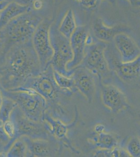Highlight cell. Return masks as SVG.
<instances>
[{"label": "cell", "mask_w": 140, "mask_h": 157, "mask_svg": "<svg viewBox=\"0 0 140 157\" xmlns=\"http://www.w3.org/2000/svg\"><path fill=\"white\" fill-rule=\"evenodd\" d=\"M42 72L32 41L11 45L0 64V86L7 91L21 88Z\"/></svg>", "instance_id": "obj_1"}, {"label": "cell", "mask_w": 140, "mask_h": 157, "mask_svg": "<svg viewBox=\"0 0 140 157\" xmlns=\"http://www.w3.org/2000/svg\"><path fill=\"white\" fill-rule=\"evenodd\" d=\"M53 69L51 65L39 75L29 79L21 88L32 89L39 93L46 101V112L53 117L62 120L66 113L64 106L72 93L61 89L53 78Z\"/></svg>", "instance_id": "obj_2"}, {"label": "cell", "mask_w": 140, "mask_h": 157, "mask_svg": "<svg viewBox=\"0 0 140 157\" xmlns=\"http://www.w3.org/2000/svg\"><path fill=\"white\" fill-rule=\"evenodd\" d=\"M1 89L3 95L13 100L25 116L35 121H43L47 104L41 95L27 88H20L11 91L1 87Z\"/></svg>", "instance_id": "obj_3"}, {"label": "cell", "mask_w": 140, "mask_h": 157, "mask_svg": "<svg viewBox=\"0 0 140 157\" xmlns=\"http://www.w3.org/2000/svg\"><path fill=\"white\" fill-rule=\"evenodd\" d=\"M43 20L41 16L30 11L12 20L3 29L9 44L11 46L32 41L36 29Z\"/></svg>", "instance_id": "obj_4"}, {"label": "cell", "mask_w": 140, "mask_h": 157, "mask_svg": "<svg viewBox=\"0 0 140 157\" xmlns=\"http://www.w3.org/2000/svg\"><path fill=\"white\" fill-rule=\"evenodd\" d=\"M50 36L53 50L50 65L56 71L68 77L72 76L74 69L70 71L66 68L67 64L72 60L73 58L70 39L63 36L58 29L53 28L52 25Z\"/></svg>", "instance_id": "obj_5"}, {"label": "cell", "mask_w": 140, "mask_h": 157, "mask_svg": "<svg viewBox=\"0 0 140 157\" xmlns=\"http://www.w3.org/2000/svg\"><path fill=\"white\" fill-rule=\"evenodd\" d=\"M106 44L98 40L87 45L83 60L80 64L97 77L100 81L110 72L109 63L105 56Z\"/></svg>", "instance_id": "obj_6"}, {"label": "cell", "mask_w": 140, "mask_h": 157, "mask_svg": "<svg viewBox=\"0 0 140 157\" xmlns=\"http://www.w3.org/2000/svg\"><path fill=\"white\" fill-rule=\"evenodd\" d=\"M10 120L16 127V138L25 136L33 139H55L44 121L31 120L25 116L18 106L12 113Z\"/></svg>", "instance_id": "obj_7"}, {"label": "cell", "mask_w": 140, "mask_h": 157, "mask_svg": "<svg viewBox=\"0 0 140 157\" xmlns=\"http://www.w3.org/2000/svg\"><path fill=\"white\" fill-rule=\"evenodd\" d=\"M51 21L43 20L36 29L32 39V46L37 55L42 71H44L50 65L53 56L50 30Z\"/></svg>", "instance_id": "obj_8"}, {"label": "cell", "mask_w": 140, "mask_h": 157, "mask_svg": "<svg viewBox=\"0 0 140 157\" xmlns=\"http://www.w3.org/2000/svg\"><path fill=\"white\" fill-rule=\"evenodd\" d=\"M100 95L103 105L112 112L118 113L129 107L126 95L113 84H104L100 81Z\"/></svg>", "instance_id": "obj_9"}, {"label": "cell", "mask_w": 140, "mask_h": 157, "mask_svg": "<svg viewBox=\"0 0 140 157\" xmlns=\"http://www.w3.org/2000/svg\"><path fill=\"white\" fill-rule=\"evenodd\" d=\"M89 36V30L86 26H80L70 38V45L72 50V60L67 64L68 70H73L82 63L85 56V49Z\"/></svg>", "instance_id": "obj_10"}, {"label": "cell", "mask_w": 140, "mask_h": 157, "mask_svg": "<svg viewBox=\"0 0 140 157\" xmlns=\"http://www.w3.org/2000/svg\"><path fill=\"white\" fill-rule=\"evenodd\" d=\"M72 76L77 90L89 103H92L96 91L95 75L86 68L80 65L75 69Z\"/></svg>", "instance_id": "obj_11"}, {"label": "cell", "mask_w": 140, "mask_h": 157, "mask_svg": "<svg viewBox=\"0 0 140 157\" xmlns=\"http://www.w3.org/2000/svg\"><path fill=\"white\" fill-rule=\"evenodd\" d=\"M23 137L28 146L29 157H54L60 149L61 145L56 139H33Z\"/></svg>", "instance_id": "obj_12"}, {"label": "cell", "mask_w": 140, "mask_h": 157, "mask_svg": "<svg viewBox=\"0 0 140 157\" xmlns=\"http://www.w3.org/2000/svg\"><path fill=\"white\" fill-rule=\"evenodd\" d=\"M43 121L46 124L52 136L60 143L61 146L63 145L75 151L74 148H73L71 145V142L68 138L67 135L70 129L75 125L76 121H73L71 124H66L62 120L53 117L48 113L45 112L43 117Z\"/></svg>", "instance_id": "obj_13"}, {"label": "cell", "mask_w": 140, "mask_h": 157, "mask_svg": "<svg viewBox=\"0 0 140 157\" xmlns=\"http://www.w3.org/2000/svg\"><path fill=\"white\" fill-rule=\"evenodd\" d=\"M114 41L120 55L121 63H130L140 56V47L135 41L125 33L117 35L114 38Z\"/></svg>", "instance_id": "obj_14"}, {"label": "cell", "mask_w": 140, "mask_h": 157, "mask_svg": "<svg viewBox=\"0 0 140 157\" xmlns=\"http://www.w3.org/2000/svg\"><path fill=\"white\" fill-rule=\"evenodd\" d=\"M127 30V28L123 25L109 26L105 24L101 18L97 19L93 26L95 37L99 41L106 43L114 40V38L117 35L124 33Z\"/></svg>", "instance_id": "obj_15"}, {"label": "cell", "mask_w": 140, "mask_h": 157, "mask_svg": "<svg viewBox=\"0 0 140 157\" xmlns=\"http://www.w3.org/2000/svg\"><path fill=\"white\" fill-rule=\"evenodd\" d=\"M30 11L29 6H24L15 1L9 3L0 12V29H3L12 20Z\"/></svg>", "instance_id": "obj_16"}, {"label": "cell", "mask_w": 140, "mask_h": 157, "mask_svg": "<svg viewBox=\"0 0 140 157\" xmlns=\"http://www.w3.org/2000/svg\"><path fill=\"white\" fill-rule=\"evenodd\" d=\"M114 68L118 75L123 79L131 80L140 74V56L130 63H123L114 61Z\"/></svg>", "instance_id": "obj_17"}, {"label": "cell", "mask_w": 140, "mask_h": 157, "mask_svg": "<svg viewBox=\"0 0 140 157\" xmlns=\"http://www.w3.org/2000/svg\"><path fill=\"white\" fill-rule=\"evenodd\" d=\"M89 139L93 145L100 149H112L118 144L116 137L113 134L106 132L95 133V135Z\"/></svg>", "instance_id": "obj_18"}, {"label": "cell", "mask_w": 140, "mask_h": 157, "mask_svg": "<svg viewBox=\"0 0 140 157\" xmlns=\"http://www.w3.org/2000/svg\"><path fill=\"white\" fill-rule=\"evenodd\" d=\"M76 20L73 10H67L59 25L58 30L63 36L68 39L71 38L77 28Z\"/></svg>", "instance_id": "obj_19"}, {"label": "cell", "mask_w": 140, "mask_h": 157, "mask_svg": "<svg viewBox=\"0 0 140 157\" xmlns=\"http://www.w3.org/2000/svg\"><path fill=\"white\" fill-rule=\"evenodd\" d=\"M6 157H29L28 148L23 136L17 138L12 142L6 151Z\"/></svg>", "instance_id": "obj_20"}, {"label": "cell", "mask_w": 140, "mask_h": 157, "mask_svg": "<svg viewBox=\"0 0 140 157\" xmlns=\"http://www.w3.org/2000/svg\"><path fill=\"white\" fill-rule=\"evenodd\" d=\"M53 78L55 83L61 89L73 93L78 91L75 85L74 80L73 76L68 77L62 75L53 70Z\"/></svg>", "instance_id": "obj_21"}, {"label": "cell", "mask_w": 140, "mask_h": 157, "mask_svg": "<svg viewBox=\"0 0 140 157\" xmlns=\"http://www.w3.org/2000/svg\"><path fill=\"white\" fill-rule=\"evenodd\" d=\"M17 107V104L13 100L3 95L2 104L0 107V121L2 124L10 120L11 115Z\"/></svg>", "instance_id": "obj_22"}, {"label": "cell", "mask_w": 140, "mask_h": 157, "mask_svg": "<svg viewBox=\"0 0 140 157\" xmlns=\"http://www.w3.org/2000/svg\"><path fill=\"white\" fill-rule=\"evenodd\" d=\"M124 148L130 157H140V138L138 136H132L130 138Z\"/></svg>", "instance_id": "obj_23"}, {"label": "cell", "mask_w": 140, "mask_h": 157, "mask_svg": "<svg viewBox=\"0 0 140 157\" xmlns=\"http://www.w3.org/2000/svg\"><path fill=\"white\" fill-rule=\"evenodd\" d=\"M2 125L4 130L9 137L11 138L12 142L14 139H16V127L14 122L12 120H9L4 122Z\"/></svg>", "instance_id": "obj_24"}, {"label": "cell", "mask_w": 140, "mask_h": 157, "mask_svg": "<svg viewBox=\"0 0 140 157\" xmlns=\"http://www.w3.org/2000/svg\"><path fill=\"white\" fill-rule=\"evenodd\" d=\"M0 141L6 145V150L12 143V140L4 130L2 124L0 125Z\"/></svg>", "instance_id": "obj_25"}, {"label": "cell", "mask_w": 140, "mask_h": 157, "mask_svg": "<svg viewBox=\"0 0 140 157\" xmlns=\"http://www.w3.org/2000/svg\"><path fill=\"white\" fill-rule=\"evenodd\" d=\"M83 7L89 9H94L97 6L99 0H75Z\"/></svg>", "instance_id": "obj_26"}, {"label": "cell", "mask_w": 140, "mask_h": 157, "mask_svg": "<svg viewBox=\"0 0 140 157\" xmlns=\"http://www.w3.org/2000/svg\"><path fill=\"white\" fill-rule=\"evenodd\" d=\"M32 7L36 10L41 9L43 7V2L41 0H35L32 4Z\"/></svg>", "instance_id": "obj_27"}, {"label": "cell", "mask_w": 140, "mask_h": 157, "mask_svg": "<svg viewBox=\"0 0 140 157\" xmlns=\"http://www.w3.org/2000/svg\"><path fill=\"white\" fill-rule=\"evenodd\" d=\"M35 0H14V1L17 2L18 3L21 4L24 6H29L32 4Z\"/></svg>", "instance_id": "obj_28"}, {"label": "cell", "mask_w": 140, "mask_h": 157, "mask_svg": "<svg viewBox=\"0 0 140 157\" xmlns=\"http://www.w3.org/2000/svg\"><path fill=\"white\" fill-rule=\"evenodd\" d=\"M105 126L102 124H97L95 126V133H100V132H105Z\"/></svg>", "instance_id": "obj_29"}, {"label": "cell", "mask_w": 140, "mask_h": 157, "mask_svg": "<svg viewBox=\"0 0 140 157\" xmlns=\"http://www.w3.org/2000/svg\"><path fill=\"white\" fill-rule=\"evenodd\" d=\"M6 145L0 141V156L6 157Z\"/></svg>", "instance_id": "obj_30"}, {"label": "cell", "mask_w": 140, "mask_h": 157, "mask_svg": "<svg viewBox=\"0 0 140 157\" xmlns=\"http://www.w3.org/2000/svg\"><path fill=\"white\" fill-rule=\"evenodd\" d=\"M9 4L7 0H0V12L6 7Z\"/></svg>", "instance_id": "obj_31"}, {"label": "cell", "mask_w": 140, "mask_h": 157, "mask_svg": "<svg viewBox=\"0 0 140 157\" xmlns=\"http://www.w3.org/2000/svg\"><path fill=\"white\" fill-rule=\"evenodd\" d=\"M130 4L133 6H140V0H127Z\"/></svg>", "instance_id": "obj_32"}, {"label": "cell", "mask_w": 140, "mask_h": 157, "mask_svg": "<svg viewBox=\"0 0 140 157\" xmlns=\"http://www.w3.org/2000/svg\"><path fill=\"white\" fill-rule=\"evenodd\" d=\"M5 38V34L3 29H0V40Z\"/></svg>", "instance_id": "obj_33"}, {"label": "cell", "mask_w": 140, "mask_h": 157, "mask_svg": "<svg viewBox=\"0 0 140 157\" xmlns=\"http://www.w3.org/2000/svg\"><path fill=\"white\" fill-rule=\"evenodd\" d=\"M2 100H3V94H2V91H1V89L0 87V107L2 104ZM2 124L1 123L0 121V125H2Z\"/></svg>", "instance_id": "obj_34"}, {"label": "cell", "mask_w": 140, "mask_h": 157, "mask_svg": "<svg viewBox=\"0 0 140 157\" xmlns=\"http://www.w3.org/2000/svg\"><path fill=\"white\" fill-rule=\"evenodd\" d=\"M99 1H102V0H99Z\"/></svg>", "instance_id": "obj_35"}]
</instances>
